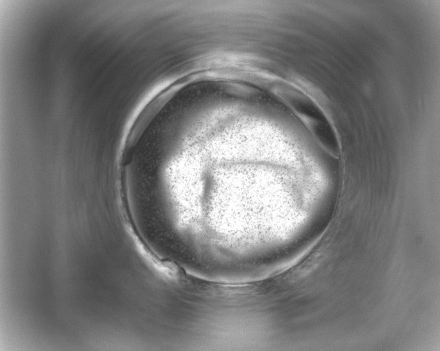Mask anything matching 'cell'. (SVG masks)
<instances>
[{
  "mask_svg": "<svg viewBox=\"0 0 440 351\" xmlns=\"http://www.w3.org/2000/svg\"><path fill=\"white\" fill-rule=\"evenodd\" d=\"M270 85L302 120L317 143L331 155L338 157L340 146L336 132L321 107L306 93L289 82L276 80Z\"/></svg>",
  "mask_w": 440,
  "mask_h": 351,
  "instance_id": "6da1fadb",
  "label": "cell"
}]
</instances>
